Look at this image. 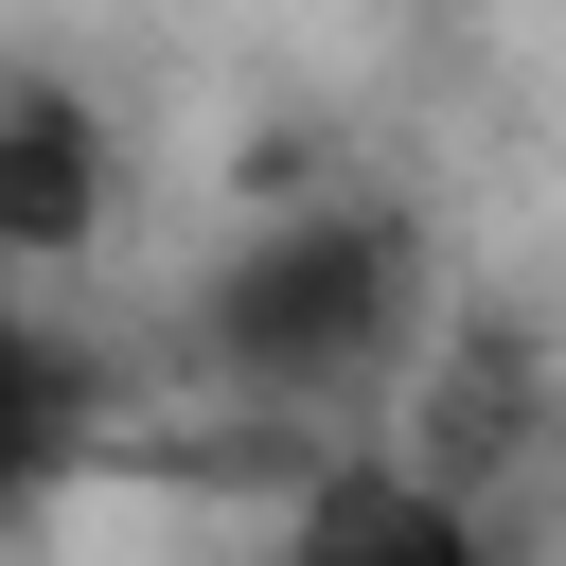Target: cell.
I'll return each instance as SVG.
<instances>
[{"instance_id":"6da1fadb","label":"cell","mask_w":566,"mask_h":566,"mask_svg":"<svg viewBox=\"0 0 566 566\" xmlns=\"http://www.w3.org/2000/svg\"><path fill=\"white\" fill-rule=\"evenodd\" d=\"M124 230V142H106V106L71 88V71H0V265L18 283H71L88 248Z\"/></svg>"}]
</instances>
